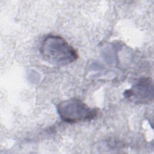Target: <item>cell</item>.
Instances as JSON below:
<instances>
[{
  "mask_svg": "<svg viewBox=\"0 0 154 154\" xmlns=\"http://www.w3.org/2000/svg\"><path fill=\"white\" fill-rule=\"evenodd\" d=\"M40 53L46 61L58 66L70 64L78 58L76 50L64 38L57 35H49L43 40Z\"/></svg>",
  "mask_w": 154,
  "mask_h": 154,
  "instance_id": "cell-1",
  "label": "cell"
},
{
  "mask_svg": "<svg viewBox=\"0 0 154 154\" xmlns=\"http://www.w3.org/2000/svg\"><path fill=\"white\" fill-rule=\"evenodd\" d=\"M57 111L61 120L69 123L91 120L97 115L96 108L88 106L77 98L61 102L58 105Z\"/></svg>",
  "mask_w": 154,
  "mask_h": 154,
  "instance_id": "cell-2",
  "label": "cell"
},
{
  "mask_svg": "<svg viewBox=\"0 0 154 154\" xmlns=\"http://www.w3.org/2000/svg\"><path fill=\"white\" fill-rule=\"evenodd\" d=\"M125 96L137 103H146L153 100V84L152 80L143 77L136 81L131 88L125 92Z\"/></svg>",
  "mask_w": 154,
  "mask_h": 154,
  "instance_id": "cell-3",
  "label": "cell"
}]
</instances>
